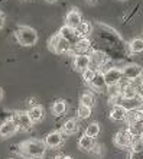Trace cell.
Instances as JSON below:
<instances>
[{"label": "cell", "mask_w": 143, "mask_h": 159, "mask_svg": "<svg viewBox=\"0 0 143 159\" xmlns=\"http://www.w3.org/2000/svg\"><path fill=\"white\" fill-rule=\"evenodd\" d=\"M103 75H104V81H105L107 88H109V87H114V85H118V84L122 83V80H123L122 70H120V68H117V67L107 68L105 71H103Z\"/></svg>", "instance_id": "obj_4"}, {"label": "cell", "mask_w": 143, "mask_h": 159, "mask_svg": "<svg viewBox=\"0 0 143 159\" xmlns=\"http://www.w3.org/2000/svg\"><path fill=\"white\" fill-rule=\"evenodd\" d=\"M80 104L84 106V107H88V109H93L94 104H96V98L91 93H83L80 97Z\"/></svg>", "instance_id": "obj_23"}, {"label": "cell", "mask_w": 143, "mask_h": 159, "mask_svg": "<svg viewBox=\"0 0 143 159\" xmlns=\"http://www.w3.org/2000/svg\"><path fill=\"white\" fill-rule=\"evenodd\" d=\"M49 48L54 51L55 54H67V52H69V51L72 49L71 43L68 41H65L62 36H59V34L54 35V36L51 38Z\"/></svg>", "instance_id": "obj_3"}, {"label": "cell", "mask_w": 143, "mask_h": 159, "mask_svg": "<svg viewBox=\"0 0 143 159\" xmlns=\"http://www.w3.org/2000/svg\"><path fill=\"white\" fill-rule=\"evenodd\" d=\"M120 2H126V0H120Z\"/></svg>", "instance_id": "obj_38"}, {"label": "cell", "mask_w": 143, "mask_h": 159, "mask_svg": "<svg viewBox=\"0 0 143 159\" xmlns=\"http://www.w3.org/2000/svg\"><path fill=\"white\" fill-rule=\"evenodd\" d=\"M45 151H47V145L43 143V140H38V139L26 140L19 146V153L25 158H42Z\"/></svg>", "instance_id": "obj_1"}, {"label": "cell", "mask_w": 143, "mask_h": 159, "mask_svg": "<svg viewBox=\"0 0 143 159\" xmlns=\"http://www.w3.org/2000/svg\"><path fill=\"white\" fill-rule=\"evenodd\" d=\"M87 2H88L90 4H96L97 2H98V0H87Z\"/></svg>", "instance_id": "obj_32"}, {"label": "cell", "mask_w": 143, "mask_h": 159, "mask_svg": "<svg viewBox=\"0 0 143 159\" xmlns=\"http://www.w3.org/2000/svg\"><path fill=\"white\" fill-rule=\"evenodd\" d=\"M15 38L23 46H34L38 42V34L29 26H17L15 29Z\"/></svg>", "instance_id": "obj_2"}, {"label": "cell", "mask_w": 143, "mask_h": 159, "mask_svg": "<svg viewBox=\"0 0 143 159\" xmlns=\"http://www.w3.org/2000/svg\"><path fill=\"white\" fill-rule=\"evenodd\" d=\"M127 110L123 109L122 106H113V109L110 111V119L114 121H126Z\"/></svg>", "instance_id": "obj_16"}, {"label": "cell", "mask_w": 143, "mask_h": 159, "mask_svg": "<svg viewBox=\"0 0 143 159\" xmlns=\"http://www.w3.org/2000/svg\"><path fill=\"white\" fill-rule=\"evenodd\" d=\"M77 114H78V119H81V120H85V119H88L90 116H91V109H88V107H84V106L80 104Z\"/></svg>", "instance_id": "obj_29"}, {"label": "cell", "mask_w": 143, "mask_h": 159, "mask_svg": "<svg viewBox=\"0 0 143 159\" xmlns=\"http://www.w3.org/2000/svg\"><path fill=\"white\" fill-rule=\"evenodd\" d=\"M90 153H91V155H94V156H97V158H101V156H103V153H104V151H103V145H100V143H96Z\"/></svg>", "instance_id": "obj_30"}, {"label": "cell", "mask_w": 143, "mask_h": 159, "mask_svg": "<svg viewBox=\"0 0 143 159\" xmlns=\"http://www.w3.org/2000/svg\"><path fill=\"white\" fill-rule=\"evenodd\" d=\"M58 159H72V158H71V156H59Z\"/></svg>", "instance_id": "obj_33"}, {"label": "cell", "mask_w": 143, "mask_h": 159, "mask_svg": "<svg viewBox=\"0 0 143 159\" xmlns=\"http://www.w3.org/2000/svg\"><path fill=\"white\" fill-rule=\"evenodd\" d=\"M100 130H101L100 125H98L97 121H93V123H90V125L87 126V129H85V133L84 134H87V136H90V138L96 139L97 136L100 134Z\"/></svg>", "instance_id": "obj_27"}, {"label": "cell", "mask_w": 143, "mask_h": 159, "mask_svg": "<svg viewBox=\"0 0 143 159\" xmlns=\"http://www.w3.org/2000/svg\"><path fill=\"white\" fill-rule=\"evenodd\" d=\"M81 22H83V16L77 9H71L65 16V25L72 28V29H77L81 25Z\"/></svg>", "instance_id": "obj_11"}, {"label": "cell", "mask_w": 143, "mask_h": 159, "mask_svg": "<svg viewBox=\"0 0 143 159\" xmlns=\"http://www.w3.org/2000/svg\"><path fill=\"white\" fill-rule=\"evenodd\" d=\"M19 132V127L16 126V123L9 119V120H4L2 125H0V139H7L13 134H16Z\"/></svg>", "instance_id": "obj_8"}, {"label": "cell", "mask_w": 143, "mask_h": 159, "mask_svg": "<svg viewBox=\"0 0 143 159\" xmlns=\"http://www.w3.org/2000/svg\"><path fill=\"white\" fill-rule=\"evenodd\" d=\"M143 68L139 64H126L122 68V74H123V80H126L129 83H133L136 80H140Z\"/></svg>", "instance_id": "obj_5"}, {"label": "cell", "mask_w": 143, "mask_h": 159, "mask_svg": "<svg viewBox=\"0 0 143 159\" xmlns=\"http://www.w3.org/2000/svg\"><path fill=\"white\" fill-rule=\"evenodd\" d=\"M129 51L133 55L142 54L143 52V39L142 38H135L129 42Z\"/></svg>", "instance_id": "obj_21"}, {"label": "cell", "mask_w": 143, "mask_h": 159, "mask_svg": "<svg viewBox=\"0 0 143 159\" xmlns=\"http://www.w3.org/2000/svg\"><path fill=\"white\" fill-rule=\"evenodd\" d=\"M96 145V139L90 138L87 134H83L80 139H78V148L81 151H85V152H91V149L94 148Z\"/></svg>", "instance_id": "obj_17"}, {"label": "cell", "mask_w": 143, "mask_h": 159, "mask_svg": "<svg viewBox=\"0 0 143 159\" xmlns=\"http://www.w3.org/2000/svg\"><path fill=\"white\" fill-rule=\"evenodd\" d=\"M142 109H143V104H142Z\"/></svg>", "instance_id": "obj_39"}, {"label": "cell", "mask_w": 143, "mask_h": 159, "mask_svg": "<svg viewBox=\"0 0 143 159\" xmlns=\"http://www.w3.org/2000/svg\"><path fill=\"white\" fill-rule=\"evenodd\" d=\"M77 32H78V35H80V38H87L91 32H93V25L90 23V22H81V25L77 28Z\"/></svg>", "instance_id": "obj_26"}, {"label": "cell", "mask_w": 143, "mask_h": 159, "mask_svg": "<svg viewBox=\"0 0 143 159\" xmlns=\"http://www.w3.org/2000/svg\"><path fill=\"white\" fill-rule=\"evenodd\" d=\"M2 97H3V90L0 88V100H2Z\"/></svg>", "instance_id": "obj_35"}, {"label": "cell", "mask_w": 143, "mask_h": 159, "mask_svg": "<svg viewBox=\"0 0 143 159\" xmlns=\"http://www.w3.org/2000/svg\"><path fill=\"white\" fill-rule=\"evenodd\" d=\"M74 68L77 71H85L87 68H90V55L88 54H80L75 55L74 58Z\"/></svg>", "instance_id": "obj_13"}, {"label": "cell", "mask_w": 143, "mask_h": 159, "mask_svg": "<svg viewBox=\"0 0 143 159\" xmlns=\"http://www.w3.org/2000/svg\"><path fill=\"white\" fill-rule=\"evenodd\" d=\"M28 114H29L30 120L34 121V123L35 121H41L42 117H43V107L42 106H39V104L32 106V107L28 110Z\"/></svg>", "instance_id": "obj_19"}, {"label": "cell", "mask_w": 143, "mask_h": 159, "mask_svg": "<svg viewBox=\"0 0 143 159\" xmlns=\"http://www.w3.org/2000/svg\"><path fill=\"white\" fill-rule=\"evenodd\" d=\"M142 104H143V98L142 97H136V98H129V100H124L123 98L120 106L123 109H126L127 111L130 110H137V109H142Z\"/></svg>", "instance_id": "obj_14"}, {"label": "cell", "mask_w": 143, "mask_h": 159, "mask_svg": "<svg viewBox=\"0 0 143 159\" xmlns=\"http://www.w3.org/2000/svg\"><path fill=\"white\" fill-rule=\"evenodd\" d=\"M126 121L127 123H143V109L127 111Z\"/></svg>", "instance_id": "obj_20"}, {"label": "cell", "mask_w": 143, "mask_h": 159, "mask_svg": "<svg viewBox=\"0 0 143 159\" xmlns=\"http://www.w3.org/2000/svg\"><path fill=\"white\" fill-rule=\"evenodd\" d=\"M90 55V68H93L96 71H101V67L107 62V54L103 52V51H98V49H94L91 51V54Z\"/></svg>", "instance_id": "obj_6"}, {"label": "cell", "mask_w": 143, "mask_h": 159, "mask_svg": "<svg viewBox=\"0 0 143 159\" xmlns=\"http://www.w3.org/2000/svg\"><path fill=\"white\" fill-rule=\"evenodd\" d=\"M45 2H47V3H55L56 0H45Z\"/></svg>", "instance_id": "obj_34"}, {"label": "cell", "mask_w": 143, "mask_h": 159, "mask_svg": "<svg viewBox=\"0 0 143 159\" xmlns=\"http://www.w3.org/2000/svg\"><path fill=\"white\" fill-rule=\"evenodd\" d=\"M129 159H143V151H137V152L130 151Z\"/></svg>", "instance_id": "obj_31"}, {"label": "cell", "mask_w": 143, "mask_h": 159, "mask_svg": "<svg viewBox=\"0 0 143 159\" xmlns=\"http://www.w3.org/2000/svg\"><path fill=\"white\" fill-rule=\"evenodd\" d=\"M10 119L16 123L19 130H29L32 127V125H34V121L30 120L28 111H15Z\"/></svg>", "instance_id": "obj_7"}, {"label": "cell", "mask_w": 143, "mask_h": 159, "mask_svg": "<svg viewBox=\"0 0 143 159\" xmlns=\"http://www.w3.org/2000/svg\"><path fill=\"white\" fill-rule=\"evenodd\" d=\"M64 140V136L61 132H51L47 134V138L43 140V143L47 145V148H58Z\"/></svg>", "instance_id": "obj_12"}, {"label": "cell", "mask_w": 143, "mask_h": 159, "mask_svg": "<svg viewBox=\"0 0 143 159\" xmlns=\"http://www.w3.org/2000/svg\"><path fill=\"white\" fill-rule=\"evenodd\" d=\"M59 36H62L65 41H68L69 43H71V46H74L77 43V42L80 41V35H78V32H77L75 29H72V28H69V26L64 25L61 29H59Z\"/></svg>", "instance_id": "obj_10"}, {"label": "cell", "mask_w": 143, "mask_h": 159, "mask_svg": "<svg viewBox=\"0 0 143 159\" xmlns=\"http://www.w3.org/2000/svg\"><path fill=\"white\" fill-rule=\"evenodd\" d=\"M96 72H97V71H96V70H93V68H87L85 71L81 72V74H83V80H84V83L90 85V83L93 81L94 75H96Z\"/></svg>", "instance_id": "obj_28"}, {"label": "cell", "mask_w": 143, "mask_h": 159, "mask_svg": "<svg viewBox=\"0 0 143 159\" xmlns=\"http://www.w3.org/2000/svg\"><path fill=\"white\" fill-rule=\"evenodd\" d=\"M90 85L96 90V91H104L107 90V85H105V81H104V75H103V71H97L96 75H94L93 81L90 83Z\"/></svg>", "instance_id": "obj_15"}, {"label": "cell", "mask_w": 143, "mask_h": 159, "mask_svg": "<svg viewBox=\"0 0 143 159\" xmlns=\"http://www.w3.org/2000/svg\"><path fill=\"white\" fill-rule=\"evenodd\" d=\"M127 132L132 138H137V136H142L143 133V123H129L127 125Z\"/></svg>", "instance_id": "obj_25"}, {"label": "cell", "mask_w": 143, "mask_h": 159, "mask_svg": "<svg viewBox=\"0 0 143 159\" xmlns=\"http://www.w3.org/2000/svg\"><path fill=\"white\" fill-rule=\"evenodd\" d=\"M72 48L77 51V55L87 54V51H90V48H91V41L88 38H81Z\"/></svg>", "instance_id": "obj_18"}, {"label": "cell", "mask_w": 143, "mask_h": 159, "mask_svg": "<svg viewBox=\"0 0 143 159\" xmlns=\"http://www.w3.org/2000/svg\"><path fill=\"white\" fill-rule=\"evenodd\" d=\"M67 109H68V106L64 100H56L52 104V113L55 116H64V114L67 113Z\"/></svg>", "instance_id": "obj_24"}, {"label": "cell", "mask_w": 143, "mask_h": 159, "mask_svg": "<svg viewBox=\"0 0 143 159\" xmlns=\"http://www.w3.org/2000/svg\"><path fill=\"white\" fill-rule=\"evenodd\" d=\"M77 130H78V121L75 119H69L62 126V133L65 134H74Z\"/></svg>", "instance_id": "obj_22"}, {"label": "cell", "mask_w": 143, "mask_h": 159, "mask_svg": "<svg viewBox=\"0 0 143 159\" xmlns=\"http://www.w3.org/2000/svg\"><path fill=\"white\" fill-rule=\"evenodd\" d=\"M29 159H42V158H29Z\"/></svg>", "instance_id": "obj_37"}, {"label": "cell", "mask_w": 143, "mask_h": 159, "mask_svg": "<svg viewBox=\"0 0 143 159\" xmlns=\"http://www.w3.org/2000/svg\"><path fill=\"white\" fill-rule=\"evenodd\" d=\"M114 145L120 149H126V148H130L132 145V136L129 134L126 129L124 130H118L117 133L114 134V139H113Z\"/></svg>", "instance_id": "obj_9"}, {"label": "cell", "mask_w": 143, "mask_h": 159, "mask_svg": "<svg viewBox=\"0 0 143 159\" xmlns=\"http://www.w3.org/2000/svg\"><path fill=\"white\" fill-rule=\"evenodd\" d=\"M140 80H142V83H143V71H142V75H140Z\"/></svg>", "instance_id": "obj_36"}]
</instances>
